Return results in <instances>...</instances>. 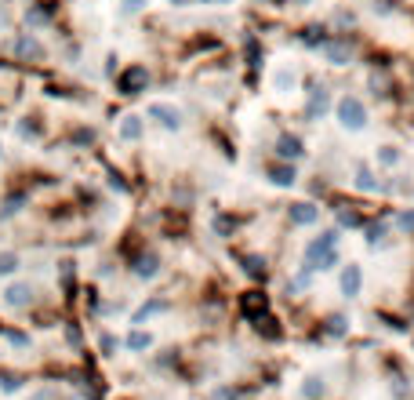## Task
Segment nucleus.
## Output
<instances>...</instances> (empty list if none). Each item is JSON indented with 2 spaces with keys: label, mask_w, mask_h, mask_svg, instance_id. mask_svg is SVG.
Segmentation results:
<instances>
[{
  "label": "nucleus",
  "mask_w": 414,
  "mask_h": 400,
  "mask_svg": "<svg viewBox=\"0 0 414 400\" xmlns=\"http://www.w3.org/2000/svg\"><path fill=\"white\" fill-rule=\"evenodd\" d=\"M331 251H335V233H323V237H316L309 247H305V259H309V262H316V266L323 269V266H335Z\"/></svg>",
  "instance_id": "obj_1"
},
{
  "label": "nucleus",
  "mask_w": 414,
  "mask_h": 400,
  "mask_svg": "<svg viewBox=\"0 0 414 400\" xmlns=\"http://www.w3.org/2000/svg\"><path fill=\"white\" fill-rule=\"evenodd\" d=\"M338 117H342L345 128H363V124H367V110H363V102L353 98V95L338 102Z\"/></svg>",
  "instance_id": "obj_2"
},
{
  "label": "nucleus",
  "mask_w": 414,
  "mask_h": 400,
  "mask_svg": "<svg viewBox=\"0 0 414 400\" xmlns=\"http://www.w3.org/2000/svg\"><path fill=\"white\" fill-rule=\"evenodd\" d=\"M276 153H280L283 160H298L305 150H302V142H298L295 135H280V142H276Z\"/></svg>",
  "instance_id": "obj_3"
},
{
  "label": "nucleus",
  "mask_w": 414,
  "mask_h": 400,
  "mask_svg": "<svg viewBox=\"0 0 414 400\" xmlns=\"http://www.w3.org/2000/svg\"><path fill=\"white\" fill-rule=\"evenodd\" d=\"M145 80H149V73H145L142 66H135V70L124 73V88H127V91H138V88H145Z\"/></svg>",
  "instance_id": "obj_4"
},
{
  "label": "nucleus",
  "mask_w": 414,
  "mask_h": 400,
  "mask_svg": "<svg viewBox=\"0 0 414 400\" xmlns=\"http://www.w3.org/2000/svg\"><path fill=\"white\" fill-rule=\"evenodd\" d=\"M342 291H345V295H356V291H360V269H356V266H345V273H342Z\"/></svg>",
  "instance_id": "obj_5"
},
{
  "label": "nucleus",
  "mask_w": 414,
  "mask_h": 400,
  "mask_svg": "<svg viewBox=\"0 0 414 400\" xmlns=\"http://www.w3.org/2000/svg\"><path fill=\"white\" fill-rule=\"evenodd\" d=\"M153 117H160L167 128H179V113H174L171 106H153Z\"/></svg>",
  "instance_id": "obj_6"
},
{
  "label": "nucleus",
  "mask_w": 414,
  "mask_h": 400,
  "mask_svg": "<svg viewBox=\"0 0 414 400\" xmlns=\"http://www.w3.org/2000/svg\"><path fill=\"white\" fill-rule=\"evenodd\" d=\"M244 309H247V313H261V309H266V299H261L258 291H251L247 299H244Z\"/></svg>",
  "instance_id": "obj_7"
},
{
  "label": "nucleus",
  "mask_w": 414,
  "mask_h": 400,
  "mask_svg": "<svg viewBox=\"0 0 414 400\" xmlns=\"http://www.w3.org/2000/svg\"><path fill=\"white\" fill-rule=\"evenodd\" d=\"M273 182L291 186V182H295V172H291V167H273Z\"/></svg>",
  "instance_id": "obj_8"
},
{
  "label": "nucleus",
  "mask_w": 414,
  "mask_h": 400,
  "mask_svg": "<svg viewBox=\"0 0 414 400\" xmlns=\"http://www.w3.org/2000/svg\"><path fill=\"white\" fill-rule=\"evenodd\" d=\"M316 219V212L309 204H295V222H313Z\"/></svg>",
  "instance_id": "obj_9"
},
{
  "label": "nucleus",
  "mask_w": 414,
  "mask_h": 400,
  "mask_svg": "<svg viewBox=\"0 0 414 400\" xmlns=\"http://www.w3.org/2000/svg\"><path fill=\"white\" fill-rule=\"evenodd\" d=\"M244 266L251 269V277H258V280L266 277V262H261V259H244Z\"/></svg>",
  "instance_id": "obj_10"
},
{
  "label": "nucleus",
  "mask_w": 414,
  "mask_h": 400,
  "mask_svg": "<svg viewBox=\"0 0 414 400\" xmlns=\"http://www.w3.org/2000/svg\"><path fill=\"white\" fill-rule=\"evenodd\" d=\"M127 346H131V349H145V346H149V335H145V331H135V335L127 339Z\"/></svg>",
  "instance_id": "obj_11"
},
{
  "label": "nucleus",
  "mask_w": 414,
  "mask_h": 400,
  "mask_svg": "<svg viewBox=\"0 0 414 400\" xmlns=\"http://www.w3.org/2000/svg\"><path fill=\"white\" fill-rule=\"evenodd\" d=\"M302 40H305V44H320V40H323L320 26H309V30H305V33H302Z\"/></svg>",
  "instance_id": "obj_12"
},
{
  "label": "nucleus",
  "mask_w": 414,
  "mask_h": 400,
  "mask_svg": "<svg viewBox=\"0 0 414 400\" xmlns=\"http://www.w3.org/2000/svg\"><path fill=\"white\" fill-rule=\"evenodd\" d=\"M153 273H157V262H153V259H142V262H138V277H153Z\"/></svg>",
  "instance_id": "obj_13"
},
{
  "label": "nucleus",
  "mask_w": 414,
  "mask_h": 400,
  "mask_svg": "<svg viewBox=\"0 0 414 400\" xmlns=\"http://www.w3.org/2000/svg\"><path fill=\"white\" fill-rule=\"evenodd\" d=\"M26 295H30V288H11L8 291V302H26Z\"/></svg>",
  "instance_id": "obj_14"
},
{
  "label": "nucleus",
  "mask_w": 414,
  "mask_h": 400,
  "mask_svg": "<svg viewBox=\"0 0 414 400\" xmlns=\"http://www.w3.org/2000/svg\"><path fill=\"white\" fill-rule=\"evenodd\" d=\"M323 106H327V95H323V91H316V98H313V106H309V117H316V113H320Z\"/></svg>",
  "instance_id": "obj_15"
},
{
  "label": "nucleus",
  "mask_w": 414,
  "mask_h": 400,
  "mask_svg": "<svg viewBox=\"0 0 414 400\" xmlns=\"http://www.w3.org/2000/svg\"><path fill=\"white\" fill-rule=\"evenodd\" d=\"M15 266H18V259H15V255H0V273H11Z\"/></svg>",
  "instance_id": "obj_16"
},
{
  "label": "nucleus",
  "mask_w": 414,
  "mask_h": 400,
  "mask_svg": "<svg viewBox=\"0 0 414 400\" xmlns=\"http://www.w3.org/2000/svg\"><path fill=\"white\" fill-rule=\"evenodd\" d=\"M331 58L345 62V58H349V48H345V44H331Z\"/></svg>",
  "instance_id": "obj_17"
},
{
  "label": "nucleus",
  "mask_w": 414,
  "mask_h": 400,
  "mask_svg": "<svg viewBox=\"0 0 414 400\" xmlns=\"http://www.w3.org/2000/svg\"><path fill=\"white\" fill-rule=\"evenodd\" d=\"M342 226H360V219L353 212H342Z\"/></svg>",
  "instance_id": "obj_18"
},
{
  "label": "nucleus",
  "mask_w": 414,
  "mask_h": 400,
  "mask_svg": "<svg viewBox=\"0 0 414 400\" xmlns=\"http://www.w3.org/2000/svg\"><path fill=\"white\" fill-rule=\"evenodd\" d=\"M214 400H236V393H233V389H218Z\"/></svg>",
  "instance_id": "obj_19"
},
{
  "label": "nucleus",
  "mask_w": 414,
  "mask_h": 400,
  "mask_svg": "<svg viewBox=\"0 0 414 400\" xmlns=\"http://www.w3.org/2000/svg\"><path fill=\"white\" fill-rule=\"evenodd\" d=\"M400 226H403V229H410V226H414V215H403V219H400Z\"/></svg>",
  "instance_id": "obj_20"
},
{
  "label": "nucleus",
  "mask_w": 414,
  "mask_h": 400,
  "mask_svg": "<svg viewBox=\"0 0 414 400\" xmlns=\"http://www.w3.org/2000/svg\"><path fill=\"white\" fill-rule=\"evenodd\" d=\"M138 4H142V0H131V8H138Z\"/></svg>",
  "instance_id": "obj_21"
}]
</instances>
